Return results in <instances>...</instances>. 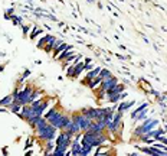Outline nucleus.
I'll list each match as a JSON object with an SVG mask.
<instances>
[{
	"mask_svg": "<svg viewBox=\"0 0 167 156\" xmlns=\"http://www.w3.org/2000/svg\"><path fill=\"white\" fill-rule=\"evenodd\" d=\"M35 132H36L38 139H40L42 142H46V140H55L56 134H58V129H56L53 124L48 123L45 127L38 129V130H35Z\"/></svg>",
	"mask_w": 167,
	"mask_h": 156,
	"instance_id": "obj_1",
	"label": "nucleus"
},
{
	"mask_svg": "<svg viewBox=\"0 0 167 156\" xmlns=\"http://www.w3.org/2000/svg\"><path fill=\"white\" fill-rule=\"evenodd\" d=\"M71 119L72 117L71 116H68V114H63V113L59 110V112L56 113L55 116L52 117V120H50V124H53L58 130H63V129L68 126V123L71 122Z\"/></svg>",
	"mask_w": 167,
	"mask_h": 156,
	"instance_id": "obj_2",
	"label": "nucleus"
},
{
	"mask_svg": "<svg viewBox=\"0 0 167 156\" xmlns=\"http://www.w3.org/2000/svg\"><path fill=\"white\" fill-rule=\"evenodd\" d=\"M72 120L73 122H77L79 124V129H81V132H85L87 129L89 127V124L92 120H89L88 117H85L82 113H77V114H73L72 116Z\"/></svg>",
	"mask_w": 167,
	"mask_h": 156,
	"instance_id": "obj_3",
	"label": "nucleus"
},
{
	"mask_svg": "<svg viewBox=\"0 0 167 156\" xmlns=\"http://www.w3.org/2000/svg\"><path fill=\"white\" fill-rule=\"evenodd\" d=\"M32 91H33V88L29 87V85H26V87L22 90H19V103H20L22 106L30 104V94H32Z\"/></svg>",
	"mask_w": 167,
	"mask_h": 156,
	"instance_id": "obj_4",
	"label": "nucleus"
},
{
	"mask_svg": "<svg viewBox=\"0 0 167 156\" xmlns=\"http://www.w3.org/2000/svg\"><path fill=\"white\" fill-rule=\"evenodd\" d=\"M72 117V116H71ZM63 132H66L68 134H71V136H75V134H78V133H82L81 132V129H79V124L77 122H73L72 119H71V122L68 123V126L65 129H63Z\"/></svg>",
	"mask_w": 167,
	"mask_h": 156,
	"instance_id": "obj_5",
	"label": "nucleus"
},
{
	"mask_svg": "<svg viewBox=\"0 0 167 156\" xmlns=\"http://www.w3.org/2000/svg\"><path fill=\"white\" fill-rule=\"evenodd\" d=\"M117 83H118L117 78L114 77V75H110V77H107V78L102 80V83L100 84V88H102V90H105L107 91V90H110L111 87H114Z\"/></svg>",
	"mask_w": 167,
	"mask_h": 156,
	"instance_id": "obj_6",
	"label": "nucleus"
},
{
	"mask_svg": "<svg viewBox=\"0 0 167 156\" xmlns=\"http://www.w3.org/2000/svg\"><path fill=\"white\" fill-rule=\"evenodd\" d=\"M141 126L144 127L145 133H147V132H150V130H153V129H156L157 126H158V120H156V119H148V117H145L144 120H143V123H141Z\"/></svg>",
	"mask_w": 167,
	"mask_h": 156,
	"instance_id": "obj_7",
	"label": "nucleus"
},
{
	"mask_svg": "<svg viewBox=\"0 0 167 156\" xmlns=\"http://www.w3.org/2000/svg\"><path fill=\"white\" fill-rule=\"evenodd\" d=\"M135 104V101L134 100H130V101H123V103H118V106H117V110L118 112H121V113H125L128 112L131 107Z\"/></svg>",
	"mask_w": 167,
	"mask_h": 156,
	"instance_id": "obj_8",
	"label": "nucleus"
},
{
	"mask_svg": "<svg viewBox=\"0 0 167 156\" xmlns=\"http://www.w3.org/2000/svg\"><path fill=\"white\" fill-rule=\"evenodd\" d=\"M100 71H101V67H95V68H92V69H89L88 73H87V75H85V84L88 83L89 80H94L95 77H98V75H100Z\"/></svg>",
	"mask_w": 167,
	"mask_h": 156,
	"instance_id": "obj_9",
	"label": "nucleus"
},
{
	"mask_svg": "<svg viewBox=\"0 0 167 156\" xmlns=\"http://www.w3.org/2000/svg\"><path fill=\"white\" fill-rule=\"evenodd\" d=\"M79 59H81V55H75V54H72V55L68 56L66 59L63 61V64H62V65H63V68H66V67H69L71 64H77Z\"/></svg>",
	"mask_w": 167,
	"mask_h": 156,
	"instance_id": "obj_10",
	"label": "nucleus"
},
{
	"mask_svg": "<svg viewBox=\"0 0 167 156\" xmlns=\"http://www.w3.org/2000/svg\"><path fill=\"white\" fill-rule=\"evenodd\" d=\"M72 54H73V48H72V46H68L66 49L62 51L61 54L58 55V58H56V59H58V61H65L68 56H71Z\"/></svg>",
	"mask_w": 167,
	"mask_h": 156,
	"instance_id": "obj_11",
	"label": "nucleus"
},
{
	"mask_svg": "<svg viewBox=\"0 0 167 156\" xmlns=\"http://www.w3.org/2000/svg\"><path fill=\"white\" fill-rule=\"evenodd\" d=\"M84 68H85V62H84V61H78V62H77V64H75V73H73V77L72 78H78L79 75H81V74L85 71Z\"/></svg>",
	"mask_w": 167,
	"mask_h": 156,
	"instance_id": "obj_12",
	"label": "nucleus"
},
{
	"mask_svg": "<svg viewBox=\"0 0 167 156\" xmlns=\"http://www.w3.org/2000/svg\"><path fill=\"white\" fill-rule=\"evenodd\" d=\"M105 100L108 101V103H112V104H118V103L121 101V93H114V94L107 95Z\"/></svg>",
	"mask_w": 167,
	"mask_h": 156,
	"instance_id": "obj_13",
	"label": "nucleus"
},
{
	"mask_svg": "<svg viewBox=\"0 0 167 156\" xmlns=\"http://www.w3.org/2000/svg\"><path fill=\"white\" fill-rule=\"evenodd\" d=\"M7 110H10V112L15 113V114H19L20 110H22V104H20V103H16V101H12L10 104L7 106Z\"/></svg>",
	"mask_w": 167,
	"mask_h": 156,
	"instance_id": "obj_14",
	"label": "nucleus"
},
{
	"mask_svg": "<svg viewBox=\"0 0 167 156\" xmlns=\"http://www.w3.org/2000/svg\"><path fill=\"white\" fill-rule=\"evenodd\" d=\"M59 112V107L58 106H55V107H50L49 110H48V112H45V119H46V120H48V122H50V120H52V117L55 116L56 113Z\"/></svg>",
	"mask_w": 167,
	"mask_h": 156,
	"instance_id": "obj_15",
	"label": "nucleus"
},
{
	"mask_svg": "<svg viewBox=\"0 0 167 156\" xmlns=\"http://www.w3.org/2000/svg\"><path fill=\"white\" fill-rule=\"evenodd\" d=\"M68 147H65V146H55V149H53V152L50 153L52 156H63L65 153H66Z\"/></svg>",
	"mask_w": 167,
	"mask_h": 156,
	"instance_id": "obj_16",
	"label": "nucleus"
},
{
	"mask_svg": "<svg viewBox=\"0 0 167 156\" xmlns=\"http://www.w3.org/2000/svg\"><path fill=\"white\" fill-rule=\"evenodd\" d=\"M55 143H53V140H46L45 142V155H50L53 149H55Z\"/></svg>",
	"mask_w": 167,
	"mask_h": 156,
	"instance_id": "obj_17",
	"label": "nucleus"
},
{
	"mask_svg": "<svg viewBox=\"0 0 167 156\" xmlns=\"http://www.w3.org/2000/svg\"><path fill=\"white\" fill-rule=\"evenodd\" d=\"M52 38H53L52 35H45L43 38H40L39 41H38V48H42V49H43V46L48 44V42H49Z\"/></svg>",
	"mask_w": 167,
	"mask_h": 156,
	"instance_id": "obj_18",
	"label": "nucleus"
},
{
	"mask_svg": "<svg viewBox=\"0 0 167 156\" xmlns=\"http://www.w3.org/2000/svg\"><path fill=\"white\" fill-rule=\"evenodd\" d=\"M55 41H56V36H53V38L50 39L48 44L43 46V51L45 52H52L53 51V48H55Z\"/></svg>",
	"mask_w": 167,
	"mask_h": 156,
	"instance_id": "obj_19",
	"label": "nucleus"
},
{
	"mask_svg": "<svg viewBox=\"0 0 167 156\" xmlns=\"http://www.w3.org/2000/svg\"><path fill=\"white\" fill-rule=\"evenodd\" d=\"M147 107H148V103H143V104H140V106L137 107V108H135L133 113H131V119L134 120V119H135V116H137L140 112H143L144 108H147Z\"/></svg>",
	"mask_w": 167,
	"mask_h": 156,
	"instance_id": "obj_20",
	"label": "nucleus"
},
{
	"mask_svg": "<svg viewBox=\"0 0 167 156\" xmlns=\"http://www.w3.org/2000/svg\"><path fill=\"white\" fill-rule=\"evenodd\" d=\"M12 101H13V97L10 95H6V97H3L2 100H0V107H7L9 104H10Z\"/></svg>",
	"mask_w": 167,
	"mask_h": 156,
	"instance_id": "obj_21",
	"label": "nucleus"
},
{
	"mask_svg": "<svg viewBox=\"0 0 167 156\" xmlns=\"http://www.w3.org/2000/svg\"><path fill=\"white\" fill-rule=\"evenodd\" d=\"M145 117H147V108H144L143 112H140L138 114L135 116V119H134V120H135V122H143Z\"/></svg>",
	"mask_w": 167,
	"mask_h": 156,
	"instance_id": "obj_22",
	"label": "nucleus"
},
{
	"mask_svg": "<svg viewBox=\"0 0 167 156\" xmlns=\"http://www.w3.org/2000/svg\"><path fill=\"white\" fill-rule=\"evenodd\" d=\"M73 73H75V64H71L69 67H66V75L69 78L73 77Z\"/></svg>",
	"mask_w": 167,
	"mask_h": 156,
	"instance_id": "obj_23",
	"label": "nucleus"
},
{
	"mask_svg": "<svg viewBox=\"0 0 167 156\" xmlns=\"http://www.w3.org/2000/svg\"><path fill=\"white\" fill-rule=\"evenodd\" d=\"M40 32H42V30H40L38 26H33V28H32V34L29 35V38H30V39H35V36H36V35H39Z\"/></svg>",
	"mask_w": 167,
	"mask_h": 156,
	"instance_id": "obj_24",
	"label": "nucleus"
},
{
	"mask_svg": "<svg viewBox=\"0 0 167 156\" xmlns=\"http://www.w3.org/2000/svg\"><path fill=\"white\" fill-rule=\"evenodd\" d=\"M100 75L102 78H107V77H110V75H112V74H111V71H110V69H107V68H101Z\"/></svg>",
	"mask_w": 167,
	"mask_h": 156,
	"instance_id": "obj_25",
	"label": "nucleus"
},
{
	"mask_svg": "<svg viewBox=\"0 0 167 156\" xmlns=\"http://www.w3.org/2000/svg\"><path fill=\"white\" fill-rule=\"evenodd\" d=\"M10 19H12V22L15 23V26H22V19H20V17H17L16 15H15V16H12Z\"/></svg>",
	"mask_w": 167,
	"mask_h": 156,
	"instance_id": "obj_26",
	"label": "nucleus"
},
{
	"mask_svg": "<svg viewBox=\"0 0 167 156\" xmlns=\"http://www.w3.org/2000/svg\"><path fill=\"white\" fill-rule=\"evenodd\" d=\"M39 94H40V91H38V90H33V91H32V94H30V103L36 100V98L39 97Z\"/></svg>",
	"mask_w": 167,
	"mask_h": 156,
	"instance_id": "obj_27",
	"label": "nucleus"
},
{
	"mask_svg": "<svg viewBox=\"0 0 167 156\" xmlns=\"http://www.w3.org/2000/svg\"><path fill=\"white\" fill-rule=\"evenodd\" d=\"M156 140H158V142H162V143L167 145V139H166V137H164V136H160V137H157Z\"/></svg>",
	"mask_w": 167,
	"mask_h": 156,
	"instance_id": "obj_28",
	"label": "nucleus"
},
{
	"mask_svg": "<svg viewBox=\"0 0 167 156\" xmlns=\"http://www.w3.org/2000/svg\"><path fill=\"white\" fill-rule=\"evenodd\" d=\"M29 75H30V71H29V69H26V71H25V73L22 74V78H23V80H26V78H28Z\"/></svg>",
	"mask_w": 167,
	"mask_h": 156,
	"instance_id": "obj_29",
	"label": "nucleus"
},
{
	"mask_svg": "<svg viewBox=\"0 0 167 156\" xmlns=\"http://www.w3.org/2000/svg\"><path fill=\"white\" fill-rule=\"evenodd\" d=\"M85 71H89V69H92V62L91 64H85V68H84Z\"/></svg>",
	"mask_w": 167,
	"mask_h": 156,
	"instance_id": "obj_30",
	"label": "nucleus"
},
{
	"mask_svg": "<svg viewBox=\"0 0 167 156\" xmlns=\"http://www.w3.org/2000/svg\"><path fill=\"white\" fill-rule=\"evenodd\" d=\"M22 30H23V34L26 35L29 32V26H23V25H22Z\"/></svg>",
	"mask_w": 167,
	"mask_h": 156,
	"instance_id": "obj_31",
	"label": "nucleus"
},
{
	"mask_svg": "<svg viewBox=\"0 0 167 156\" xmlns=\"http://www.w3.org/2000/svg\"><path fill=\"white\" fill-rule=\"evenodd\" d=\"M127 95H128V93L123 91V93H121V100H125V98H127Z\"/></svg>",
	"mask_w": 167,
	"mask_h": 156,
	"instance_id": "obj_32",
	"label": "nucleus"
},
{
	"mask_svg": "<svg viewBox=\"0 0 167 156\" xmlns=\"http://www.w3.org/2000/svg\"><path fill=\"white\" fill-rule=\"evenodd\" d=\"M84 62H85V64H91V62H92V59H91V58H87Z\"/></svg>",
	"mask_w": 167,
	"mask_h": 156,
	"instance_id": "obj_33",
	"label": "nucleus"
},
{
	"mask_svg": "<svg viewBox=\"0 0 167 156\" xmlns=\"http://www.w3.org/2000/svg\"><path fill=\"white\" fill-rule=\"evenodd\" d=\"M2 69H3V67H2V65H0V71H2Z\"/></svg>",
	"mask_w": 167,
	"mask_h": 156,
	"instance_id": "obj_34",
	"label": "nucleus"
}]
</instances>
